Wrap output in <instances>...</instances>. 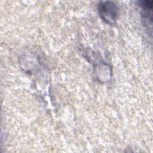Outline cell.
Wrapping results in <instances>:
<instances>
[{"label":"cell","mask_w":153,"mask_h":153,"mask_svg":"<svg viewBox=\"0 0 153 153\" xmlns=\"http://www.w3.org/2000/svg\"><path fill=\"white\" fill-rule=\"evenodd\" d=\"M100 17L109 25H114L118 16V7L115 2L106 1L99 2L97 6Z\"/></svg>","instance_id":"obj_1"},{"label":"cell","mask_w":153,"mask_h":153,"mask_svg":"<svg viewBox=\"0 0 153 153\" xmlns=\"http://www.w3.org/2000/svg\"><path fill=\"white\" fill-rule=\"evenodd\" d=\"M138 5L141 7L142 12V19L143 23L149 27V25L151 27L152 21V1H141L137 2Z\"/></svg>","instance_id":"obj_2"}]
</instances>
